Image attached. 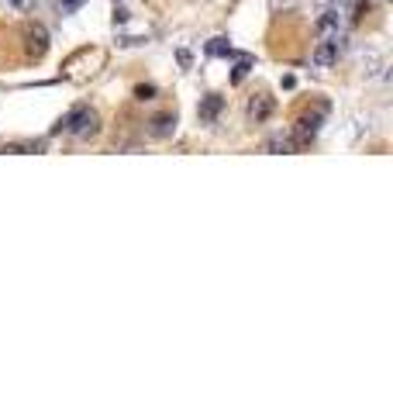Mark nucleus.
Segmentation results:
<instances>
[{"mask_svg": "<svg viewBox=\"0 0 393 414\" xmlns=\"http://www.w3.org/2000/svg\"><path fill=\"white\" fill-rule=\"evenodd\" d=\"M221 114H225V97H221V93H207V97L200 100V107H196L200 124H218Z\"/></svg>", "mask_w": 393, "mask_h": 414, "instance_id": "423d86ee", "label": "nucleus"}, {"mask_svg": "<svg viewBox=\"0 0 393 414\" xmlns=\"http://www.w3.org/2000/svg\"><path fill=\"white\" fill-rule=\"evenodd\" d=\"M4 4H7V7H14V11H32V4H35V0H4Z\"/></svg>", "mask_w": 393, "mask_h": 414, "instance_id": "4468645a", "label": "nucleus"}, {"mask_svg": "<svg viewBox=\"0 0 393 414\" xmlns=\"http://www.w3.org/2000/svg\"><path fill=\"white\" fill-rule=\"evenodd\" d=\"M207 55L232 59V55H235V48H232V41H228V39H211V41H207Z\"/></svg>", "mask_w": 393, "mask_h": 414, "instance_id": "9d476101", "label": "nucleus"}, {"mask_svg": "<svg viewBox=\"0 0 393 414\" xmlns=\"http://www.w3.org/2000/svg\"><path fill=\"white\" fill-rule=\"evenodd\" d=\"M276 111V100L269 97V93H255L248 104H245V118H248V124H266L269 118H273Z\"/></svg>", "mask_w": 393, "mask_h": 414, "instance_id": "7ed1b4c3", "label": "nucleus"}, {"mask_svg": "<svg viewBox=\"0 0 393 414\" xmlns=\"http://www.w3.org/2000/svg\"><path fill=\"white\" fill-rule=\"evenodd\" d=\"M342 7H324L321 11V18L314 21V28H317V35H324V39H331V35H338L342 32Z\"/></svg>", "mask_w": 393, "mask_h": 414, "instance_id": "6e6552de", "label": "nucleus"}, {"mask_svg": "<svg viewBox=\"0 0 393 414\" xmlns=\"http://www.w3.org/2000/svg\"><path fill=\"white\" fill-rule=\"evenodd\" d=\"M52 135H73V138H93L100 135V114L86 104H76L66 118H59V124L52 128Z\"/></svg>", "mask_w": 393, "mask_h": 414, "instance_id": "f257e3e1", "label": "nucleus"}, {"mask_svg": "<svg viewBox=\"0 0 393 414\" xmlns=\"http://www.w3.org/2000/svg\"><path fill=\"white\" fill-rule=\"evenodd\" d=\"M324 114H328V104H321L314 111H304L300 118H297V128H293V138H297V145H311L317 138V131H321V124H324Z\"/></svg>", "mask_w": 393, "mask_h": 414, "instance_id": "f03ea898", "label": "nucleus"}, {"mask_svg": "<svg viewBox=\"0 0 393 414\" xmlns=\"http://www.w3.org/2000/svg\"><path fill=\"white\" fill-rule=\"evenodd\" d=\"M266 152H273V156H290V152H297V138H293V135H273V138L266 142Z\"/></svg>", "mask_w": 393, "mask_h": 414, "instance_id": "1a4fd4ad", "label": "nucleus"}, {"mask_svg": "<svg viewBox=\"0 0 393 414\" xmlns=\"http://www.w3.org/2000/svg\"><path fill=\"white\" fill-rule=\"evenodd\" d=\"M342 52H345V41L338 39V35H331L328 41H321V45L314 48L311 62H314V66H321V69H324V66H335V62L342 59Z\"/></svg>", "mask_w": 393, "mask_h": 414, "instance_id": "20e7f679", "label": "nucleus"}, {"mask_svg": "<svg viewBox=\"0 0 393 414\" xmlns=\"http://www.w3.org/2000/svg\"><path fill=\"white\" fill-rule=\"evenodd\" d=\"M176 59H180V66H190V62H194V59H190V52H187V48H180V52H176Z\"/></svg>", "mask_w": 393, "mask_h": 414, "instance_id": "dca6fc26", "label": "nucleus"}, {"mask_svg": "<svg viewBox=\"0 0 393 414\" xmlns=\"http://www.w3.org/2000/svg\"><path fill=\"white\" fill-rule=\"evenodd\" d=\"M317 4H328V7H345V4H352V0H317Z\"/></svg>", "mask_w": 393, "mask_h": 414, "instance_id": "f3484780", "label": "nucleus"}, {"mask_svg": "<svg viewBox=\"0 0 393 414\" xmlns=\"http://www.w3.org/2000/svg\"><path fill=\"white\" fill-rule=\"evenodd\" d=\"M135 100H156V86L152 83H142V86H135Z\"/></svg>", "mask_w": 393, "mask_h": 414, "instance_id": "ddd939ff", "label": "nucleus"}, {"mask_svg": "<svg viewBox=\"0 0 393 414\" xmlns=\"http://www.w3.org/2000/svg\"><path fill=\"white\" fill-rule=\"evenodd\" d=\"M176 124H180L176 111H162V114H156V118L149 121V135H152L156 142H166V138H173Z\"/></svg>", "mask_w": 393, "mask_h": 414, "instance_id": "0eeeda50", "label": "nucleus"}, {"mask_svg": "<svg viewBox=\"0 0 393 414\" xmlns=\"http://www.w3.org/2000/svg\"><path fill=\"white\" fill-rule=\"evenodd\" d=\"M25 52H28V59H41L48 52V32L41 25H28L25 28Z\"/></svg>", "mask_w": 393, "mask_h": 414, "instance_id": "39448f33", "label": "nucleus"}, {"mask_svg": "<svg viewBox=\"0 0 393 414\" xmlns=\"http://www.w3.org/2000/svg\"><path fill=\"white\" fill-rule=\"evenodd\" d=\"M248 73H252V55H241L235 62V69H232V83H241Z\"/></svg>", "mask_w": 393, "mask_h": 414, "instance_id": "9b49d317", "label": "nucleus"}, {"mask_svg": "<svg viewBox=\"0 0 393 414\" xmlns=\"http://www.w3.org/2000/svg\"><path fill=\"white\" fill-rule=\"evenodd\" d=\"M83 4H90V0H55V7H59V14H76Z\"/></svg>", "mask_w": 393, "mask_h": 414, "instance_id": "f8f14e48", "label": "nucleus"}, {"mask_svg": "<svg viewBox=\"0 0 393 414\" xmlns=\"http://www.w3.org/2000/svg\"><path fill=\"white\" fill-rule=\"evenodd\" d=\"M128 21H131V14L124 7H114V25H128Z\"/></svg>", "mask_w": 393, "mask_h": 414, "instance_id": "2eb2a0df", "label": "nucleus"}]
</instances>
